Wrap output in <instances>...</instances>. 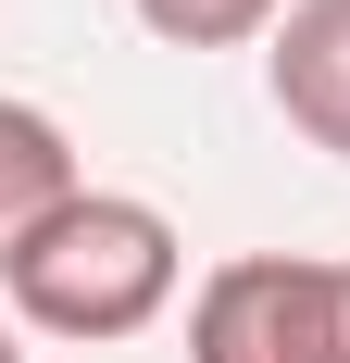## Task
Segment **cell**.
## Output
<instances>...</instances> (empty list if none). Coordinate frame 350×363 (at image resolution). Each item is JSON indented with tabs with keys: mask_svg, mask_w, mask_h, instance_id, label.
Segmentation results:
<instances>
[{
	"mask_svg": "<svg viewBox=\"0 0 350 363\" xmlns=\"http://www.w3.org/2000/svg\"><path fill=\"white\" fill-rule=\"evenodd\" d=\"M175 289H188V238H175L163 201H138V188H75L63 213L13 251L0 313H13L26 338H75V351H101V338L163 326Z\"/></svg>",
	"mask_w": 350,
	"mask_h": 363,
	"instance_id": "cell-1",
	"label": "cell"
},
{
	"mask_svg": "<svg viewBox=\"0 0 350 363\" xmlns=\"http://www.w3.org/2000/svg\"><path fill=\"white\" fill-rule=\"evenodd\" d=\"M188 363H350V263L238 251L188 301Z\"/></svg>",
	"mask_w": 350,
	"mask_h": 363,
	"instance_id": "cell-2",
	"label": "cell"
},
{
	"mask_svg": "<svg viewBox=\"0 0 350 363\" xmlns=\"http://www.w3.org/2000/svg\"><path fill=\"white\" fill-rule=\"evenodd\" d=\"M263 88L313 150L350 163V0H288V26L263 38Z\"/></svg>",
	"mask_w": 350,
	"mask_h": 363,
	"instance_id": "cell-3",
	"label": "cell"
},
{
	"mask_svg": "<svg viewBox=\"0 0 350 363\" xmlns=\"http://www.w3.org/2000/svg\"><path fill=\"white\" fill-rule=\"evenodd\" d=\"M75 188H88L75 138H63V125H50L38 101H13V88H0V276H13V251H26L38 225L63 213Z\"/></svg>",
	"mask_w": 350,
	"mask_h": 363,
	"instance_id": "cell-4",
	"label": "cell"
},
{
	"mask_svg": "<svg viewBox=\"0 0 350 363\" xmlns=\"http://www.w3.org/2000/svg\"><path fill=\"white\" fill-rule=\"evenodd\" d=\"M163 50H250V38L288 26V0H125Z\"/></svg>",
	"mask_w": 350,
	"mask_h": 363,
	"instance_id": "cell-5",
	"label": "cell"
},
{
	"mask_svg": "<svg viewBox=\"0 0 350 363\" xmlns=\"http://www.w3.org/2000/svg\"><path fill=\"white\" fill-rule=\"evenodd\" d=\"M0 363H26V326H13V313H0Z\"/></svg>",
	"mask_w": 350,
	"mask_h": 363,
	"instance_id": "cell-6",
	"label": "cell"
}]
</instances>
